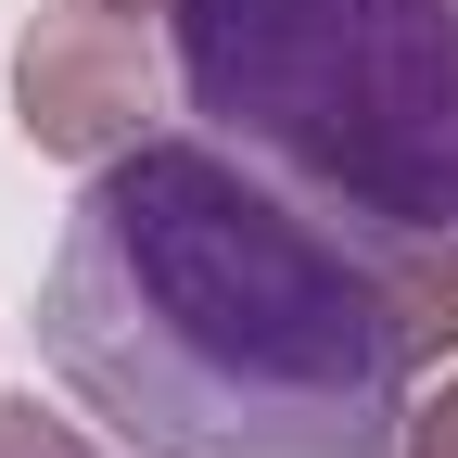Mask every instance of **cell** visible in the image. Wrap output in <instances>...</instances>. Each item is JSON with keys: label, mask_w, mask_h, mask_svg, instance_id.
Listing matches in <instances>:
<instances>
[{"label": "cell", "mask_w": 458, "mask_h": 458, "mask_svg": "<svg viewBox=\"0 0 458 458\" xmlns=\"http://www.w3.org/2000/svg\"><path fill=\"white\" fill-rule=\"evenodd\" d=\"M38 357L128 458H394L458 357V242L344 216L216 128H153L51 242Z\"/></svg>", "instance_id": "1"}, {"label": "cell", "mask_w": 458, "mask_h": 458, "mask_svg": "<svg viewBox=\"0 0 458 458\" xmlns=\"http://www.w3.org/2000/svg\"><path fill=\"white\" fill-rule=\"evenodd\" d=\"M165 51L216 140L458 242V0H179Z\"/></svg>", "instance_id": "2"}, {"label": "cell", "mask_w": 458, "mask_h": 458, "mask_svg": "<svg viewBox=\"0 0 458 458\" xmlns=\"http://www.w3.org/2000/svg\"><path fill=\"white\" fill-rule=\"evenodd\" d=\"M13 128L51 165H114L128 140H153V38H140V13H102V0L38 13L26 51H13Z\"/></svg>", "instance_id": "3"}, {"label": "cell", "mask_w": 458, "mask_h": 458, "mask_svg": "<svg viewBox=\"0 0 458 458\" xmlns=\"http://www.w3.org/2000/svg\"><path fill=\"white\" fill-rule=\"evenodd\" d=\"M0 458H114V445H89L77 420H51L38 394H0Z\"/></svg>", "instance_id": "4"}, {"label": "cell", "mask_w": 458, "mask_h": 458, "mask_svg": "<svg viewBox=\"0 0 458 458\" xmlns=\"http://www.w3.org/2000/svg\"><path fill=\"white\" fill-rule=\"evenodd\" d=\"M394 458H458V369H445L420 408H408V445H394Z\"/></svg>", "instance_id": "5"}, {"label": "cell", "mask_w": 458, "mask_h": 458, "mask_svg": "<svg viewBox=\"0 0 458 458\" xmlns=\"http://www.w3.org/2000/svg\"><path fill=\"white\" fill-rule=\"evenodd\" d=\"M102 13H179V0H102Z\"/></svg>", "instance_id": "6"}]
</instances>
